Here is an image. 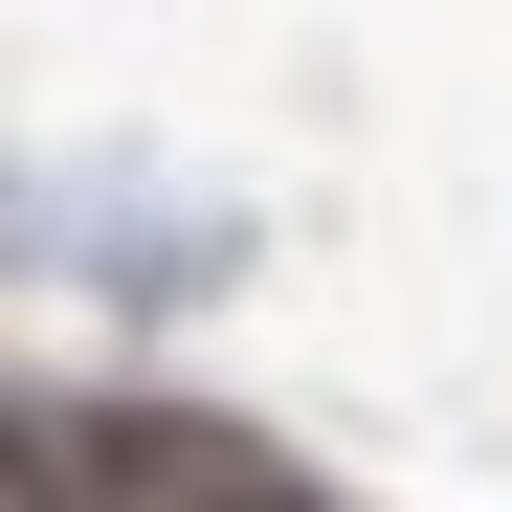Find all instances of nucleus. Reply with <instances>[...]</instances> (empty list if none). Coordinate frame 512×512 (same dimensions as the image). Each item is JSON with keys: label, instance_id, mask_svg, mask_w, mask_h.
Returning <instances> with one entry per match:
<instances>
[{"label": "nucleus", "instance_id": "nucleus-1", "mask_svg": "<svg viewBox=\"0 0 512 512\" xmlns=\"http://www.w3.org/2000/svg\"><path fill=\"white\" fill-rule=\"evenodd\" d=\"M23 512H334V490L290 446H245V423H201V401H90V423H45Z\"/></svg>", "mask_w": 512, "mask_h": 512}]
</instances>
